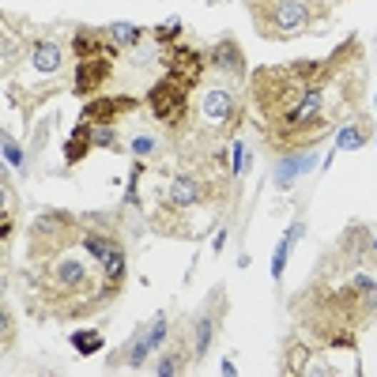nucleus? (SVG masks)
Masks as SVG:
<instances>
[{
    "instance_id": "nucleus-13",
    "label": "nucleus",
    "mask_w": 377,
    "mask_h": 377,
    "mask_svg": "<svg viewBox=\"0 0 377 377\" xmlns=\"http://www.w3.org/2000/svg\"><path fill=\"white\" fill-rule=\"evenodd\" d=\"M125 268H129V261H125V246H117L110 257L102 261V276L110 279V287H114V291H121V283H125Z\"/></svg>"
},
{
    "instance_id": "nucleus-3",
    "label": "nucleus",
    "mask_w": 377,
    "mask_h": 377,
    "mask_svg": "<svg viewBox=\"0 0 377 377\" xmlns=\"http://www.w3.org/2000/svg\"><path fill=\"white\" fill-rule=\"evenodd\" d=\"M188 87L185 79H178V76H163L159 84L147 91V106H151V114H155V121L159 125H166L170 132H181V125H185V117H188Z\"/></svg>"
},
{
    "instance_id": "nucleus-20",
    "label": "nucleus",
    "mask_w": 377,
    "mask_h": 377,
    "mask_svg": "<svg viewBox=\"0 0 377 377\" xmlns=\"http://www.w3.org/2000/svg\"><path fill=\"white\" fill-rule=\"evenodd\" d=\"M72 347L79 355H94L102 347V336L99 332H72Z\"/></svg>"
},
{
    "instance_id": "nucleus-22",
    "label": "nucleus",
    "mask_w": 377,
    "mask_h": 377,
    "mask_svg": "<svg viewBox=\"0 0 377 377\" xmlns=\"http://www.w3.org/2000/svg\"><path fill=\"white\" fill-rule=\"evenodd\" d=\"M155 151H159V140L155 136H147V132L132 136V155H136V159H155Z\"/></svg>"
},
{
    "instance_id": "nucleus-19",
    "label": "nucleus",
    "mask_w": 377,
    "mask_h": 377,
    "mask_svg": "<svg viewBox=\"0 0 377 377\" xmlns=\"http://www.w3.org/2000/svg\"><path fill=\"white\" fill-rule=\"evenodd\" d=\"M114 144H117V129L114 125H91V147L94 151H102V147L110 151Z\"/></svg>"
},
{
    "instance_id": "nucleus-23",
    "label": "nucleus",
    "mask_w": 377,
    "mask_h": 377,
    "mask_svg": "<svg viewBox=\"0 0 377 377\" xmlns=\"http://www.w3.org/2000/svg\"><path fill=\"white\" fill-rule=\"evenodd\" d=\"M166 336H170V317H166V313H159V317L151 321V328H147V343L159 347V343L166 340Z\"/></svg>"
},
{
    "instance_id": "nucleus-12",
    "label": "nucleus",
    "mask_w": 377,
    "mask_h": 377,
    "mask_svg": "<svg viewBox=\"0 0 377 377\" xmlns=\"http://www.w3.org/2000/svg\"><path fill=\"white\" fill-rule=\"evenodd\" d=\"M106 34H110L117 46H129V49L144 46V38H147V31L136 26V23H114V26H106Z\"/></svg>"
},
{
    "instance_id": "nucleus-7",
    "label": "nucleus",
    "mask_w": 377,
    "mask_h": 377,
    "mask_svg": "<svg viewBox=\"0 0 377 377\" xmlns=\"http://www.w3.org/2000/svg\"><path fill=\"white\" fill-rule=\"evenodd\" d=\"M219 306H223L219 294H211V306L196 317V325H193V358H204L208 355V347L215 340V328H219Z\"/></svg>"
},
{
    "instance_id": "nucleus-14",
    "label": "nucleus",
    "mask_w": 377,
    "mask_h": 377,
    "mask_svg": "<svg viewBox=\"0 0 377 377\" xmlns=\"http://www.w3.org/2000/svg\"><path fill=\"white\" fill-rule=\"evenodd\" d=\"M366 140H370V129L362 125V121H347V129L340 132V140H336V144H340L343 151H355V147H362Z\"/></svg>"
},
{
    "instance_id": "nucleus-25",
    "label": "nucleus",
    "mask_w": 377,
    "mask_h": 377,
    "mask_svg": "<svg viewBox=\"0 0 377 377\" xmlns=\"http://www.w3.org/2000/svg\"><path fill=\"white\" fill-rule=\"evenodd\" d=\"M0 328H4V351H8V347H11V336H16V332H11V313H8V309L0 313Z\"/></svg>"
},
{
    "instance_id": "nucleus-17",
    "label": "nucleus",
    "mask_w": 377,
    "mask_h": 377,
    "mask_svg": "<svg viewBox=\"0 0 377 377\" xmlns=\"http://www.w3.org/2000/svg\"><path fill=\"white\" fill-rule=\"evenodd\" d=\"M155 351V347L151 343H147V336H140V340H132L129 347H125V366H132V370H140L144 366V358L147 355H151Z\"/></svg>"
},
{
    "instance_id": "nucleus-21",
    "label": "nucleus",
    "mask_w": 377,
    "mask_h": 377,
    "mask_svg": "<svg viewBox=\"0 0 377 377\" xmlns=\"http://www.w3.org/2000/svg\"><path fill=\"white\" fill-rule=\"evenodd\" d=\"M178 34H181V23L178 19H170V23H163V26H155V31H151L155 46H174V42H178Z\"/></svg>"
},
{
    "instance_id": "nucleus-26",
    "label": "nucleus",
    "mask_w": 377,
    "mask_h": 377,
    "mask_svg": "<svg viewBox=\"0 0 377 377\" xmlns=\"http://www.w3.org/2000/svg\"><path fill=\"white\" fill-rule=\"evenodd\" d=\"M373 309H377V287H373V294H370V313H373Z\"/></svg>"
},
{
    "instance_id": "nucleus-6",
    "label": "nucleus",
    "mask_w": 377,
    "mask_h": 377,
    "mask_svg": "<svg viewBox=\"0 0 377 377\" xmlns=\"http://www.w3.org/2000/svg\"><path fill=\"white\" fill-rule=\"evenodd\" d=\"M110 79V57H91V61H76V79H72V91L76 94H94L106 87Z\"/></svg>"
},
{
    "instance_id": "nucleus-9",
    "label": "nucleus",
    "mask_w": 377,
    "mask_h": 377,
    "mask_svg": "<svg viewBox=\"0 0 377 377\" xmlns=\"http://www.w3.org/2000/svg\"><path fill=\"white\" fill-rule=\"evenodd\" d=\"M87 151H94V147H91V125H87V121H79L76 132L69 136V144H64V163H69V166L84 163Z\"/></svg>"
},
{
    "instance_id": "nucleus-10",
    "label": "nucleus",
    "mask_w": 377,
    "mask_h": 377,
    "mask_svg": "<svg viewBox=\"0 0 377 377\" xmlns=\"http://www.w3.org/2000/svg\"><path fill=\"white\" fill-rule=\"evenodd\" d=\"M313 163H317V155H287V159H279V163H276V185L287 188L302 170H309Z\"/></svg>"
},
{
    "instance_id": "nucleus-15",
    "label": "nucleus",
    "mask_w": 377,
    "mask_h": 377,
    "mask_svg": "<svg viewBox=\"0 0 377 377\" xmlns=\"http://www.w3.org/2000/svg\"><path fill=\"white\" fill-rule=\"evenodd\" d=\"M306 362H313V351H309L306 343H291V347H287V358H283V370H291V373H306V370H309Z\"/></svg>"
},
{
    "instance_id": "nucleus-11",
    "label": "nucleus",
    "mask_w": 377,
    "mask_h": 377,
    "mask_svg": "<svg viewBox=\"0 0 377 377\" xmlns=\"http://www.w3.org/2000/svg\"><path fill=\"white\" fill-rule=\"evenodd\" d=\"M302 231H306V223L294 219L291 231H287V238H283L279 246H276V257H272V279H276V283L283 279V268H287V257H291V249H294V238H298Z\"/></svg>"
},
{
    "instance_id": "nucleus-5",
    "label": "nucleus",
    "mask_w": 377,
    "mask_h": 377,
    "mask_svg": "<svg viewBox=\"0 0 377 377\" xmlns=\"http://www.w3.org/2000/svg\"><path fill=\"white\" fill-rule=\"evenodd\" d=\"M208 69L215 76H226V79H241L246 76V53L234 38H219L211 49H208Z\"/></svg>"
},
{
    "instance_id": "nucleus-16",
    "label": "nucleus",
    "mask_w": 377,
    "mask_h": 377,
    "mask_svg": "<svg viewBox=\"0 0 377 377\" xmlns=\"http://www.w3.org/2000/svg\"><path fill=\"white\" fill-rule=\"evenodd\" d=\"M0 57H4V76H11V64H19V31H11L4 23V49H0Z\"/></svg>"
},
{
    "instance_id": "nucleus-8",
    "label": "nucleus",
    "mask_w": 377,
    "mask_h": 377,
    "mask_svg": "<svg viewBox=\"0 0 377 377\" xmlns=\"http://www.w3.org/2000/svg\"><path fill=\"white\" fill-rule=\"evenodd\" d=\"M31 69L38 76H57L64 69V49L53 42V38H38L31 46Z\"/></svg>"
},
{
    "instance_id": "nucleus-18",
    "label": "nucleus",
    "mask_w": 377,
    "mask_h": 377,
    "mask_svg": "<svg viewBox=\"0 0 377 377\" xmlns=\"http://www.w3.org/2000/svg\"><path fill=\"white\" fill-rule=\"evenodd\" d=\"M185 366H188V355L185 351H174V355H163V358L155 362V373L159 377H174V373H181Z\"/></svg>"
},
{
    "instance_id": "nucleus-2",
    "label": "nucleus",
    "mask_w": 377,
    "mask_h": 377,
    "mask_svg": "<svg viewBox=\"0 0 377 377\" xmlns=\"http://www.w3.org/2000/svg\"><path fill=\"white\" fill-rule=\"evenodd\" d=\"M200 117H204V125L211 132H219L226 136L238 121H241V102H238V91H234V79H211L204 84V94H200Z\"/></svg>"
},
{
    "instance_id": "nucleus-4",
    "label": "nucleus",
    "mask_w": 377,
    "mask_h": 377,
    "mask_svg": "<svg viewBox=\"0 0 377 377\" xmlns=\"http://www.w3.org/2000/svg\"><path fill=\"white\" fill-rule=\"evenodd\" d=\"M136 99L132 94H102V99H91L84 106V117L79 121H87V125H117L125 114L136 110Z\"/></svg>"
},
{
    "instance_id": "nucleus-1",
    "label": "nucleus",
    "mask_w": 377,
    "mask_h": 377,
    "mask_svg": "<svg viewBox=\"0 0 377 377\" xmlns=\"http://www.w3.org/2000/svg\"><path fill=\"white\" fill-rule=\"evenodd\" d=\"M249 11L264 38L287 42L302 34H321V26L332 16V4L328 0H249Z\"/></svg>"
},
{
    "instance_id": "nucleus-27",
    "label": "nucleus",
    "mask_w": 377,
    "mask_h": 377,
    "mask_svg": "<svg viewBox=\"0 0 377 377\" xmlns=\"http://www.w3.org/2000/svg\"><path fill=\"white\" fill-rule=\"evenodd\" d=\"M370 249H373V253H377V234H373V238H370Z\"/></svg>"
},
{
    "instance_id": "nucleus-24",
    "label": "nucleus",
    "mask_w": 377,
    "mask_h": 377,
    "mask_svg": "<svg viewBox=\"0 0 377 377\" xmlns=\"http://www.w3.org/2000/svg\"><path fill=\"white\" fill-rule=\"evenodd\" d=\"M4 159H8V163L16 166V170L23 166V147H19L16 140H11V136H4Z\"/></svg>"
}]
</instances>
